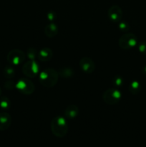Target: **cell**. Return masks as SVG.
<instances>
[{"mask_svg":"<svg viewBox=\"0 0 146 147\" xmlns=\"http://www.w3.org/2000/svg\"><path fill=\"white\" fill-rule=\"evenodd\" d=\"M11 124V117L9 113H0V131H6Z\"/></svg>","mask_w":146,"mask_h":147,"instance_id":"30bf717a","label":"cell"},{"mask_svg":"<svg viewBox=\"0 0 146 147\" xmlns=\"http://www.w3.org/2000/svg\"><path fill=\"white\" fill-rule=\"evenodd\" d=\"M21 71L27 78H33L38 75L40 72V65L35 60H29L24 63Z\"/></svg>","mask_w":146,"mask_h":147,"instance_id":"8992f818","label":"cell"},{"mask_svg":"<svg viewBox=\"0 0 146 147\" xmlns=\"http://www.w3.org/2000/svg\"><path fill=\"white\" fill-rule=\"evenodd\" d=\"M128 88L130 93H132L133 95H136L140 93V90H141V86L137 80H133L130 83Z\"/></svg>","mask_w":146,"mask_h":147,"instance_id":"9a60e30c","label":"cell"},{"mask_svg":"<svg viewBox=\"0 0 146 147\" xmlns=\"http://www.w3.org/2000/svg\"><path fill=\"white\" fill-rule=\"evenodd\" d=\"M118 27L122 32H127L130 29L129 24L126 21H120L118 22Z\"/></svg>","mask_w":146,"mask_h":147,"instance_id":"ffe728a7","label":"cell"},{"mask_svg":"<svg viewBox=\"0 0 146 147\" xmlns=\"http://www.w3.org/2000/svg\"><path fill=\"white\" fill-rule=\"evenodd\" d=\"M138 50L140 53L146 55V42H143L138 45Z\"/></svg>","mask_w":146,"mask_h":147,"instance_id":"7402d4cb","label":"cell"},{"mask_svg":"<svg viewBox=\"0 0 146 147\" xmlns=\"http://www.w3.org/2000/svg\"><path fill=\"white\" fill-rule=\"evenodd\" d=\"M26 55L20 50H12L7 55V61L13 65H19L24 63Z\"/></svg>","mask_w":146,"mask_h":147,"instance_id":"52a82bcc","label":"cell"},{"mask_svg":"<svg viewBox=\"0 0 146 147\" xmlns=\"http://www.w3.org/2000/svg\"><path fill=\"white\" fill-rule=\"evenodd\" d=\"M15 88L19 93L24 95H31L32 94L35 90L34 84L31 80L27 79L26 78H20L17 82L15 86Z\"/></svg>","mask_w":146,"mask_h":147,"instance_id":"3957f363","label":"cell"},{"mask_svg":"<svg viewBox=\"0 0 146 147\" xmlns=\"http://www.w3.org/2000/svg\"><path fill=\"white\" fill-rule=\"evenodd\" d=\"M38 52L34 47H29L27 50V56L29 60H34L36 57H37Z\"/></svg>","mask_w":146,"mask_h":147,"instance_id":"ac0fdd59","label":"cell"},{"mask_svg":"<svg viewBox=\"0 0 146 147\" xmlns=\"http://www.w3.org/2000/svg\"><path fill=\"white\" fill-rule=\"evenodd\" d=\"M59 73L53 68H46L40 73L39 81L46 88H52L57 83Z\"/></svg>","mask_w":146,"mask_h":147,"instance_id":"7a4b0ae2","label":"cell"},{"mask_svg":"<svg viewBox=\"0 0 146 147\" xmlns=\"http://www.w3.org/2000/svg\"><path fill=\"white\" fill-rule=\"evenodd\" d=\"M15 86L16 83H14L13 80H10V79L7 80V81L5 82V83H4V87H5V88H7V90H12V89H14V88H15Z\"/></svg>","mask_w":146,"mask_h":147,"instance_id":"44dd1931","label":"cell"},{"mask_svg":"<svg viewBox=\"0 0 146 147\" xmlns=\"http://www.w3.org/2000/svg\"><path fill=\"white\" fill-rule=\"evenodd\" d=\"M1 95V88H0V96Z\"/></svg>","mask_w":146,"mask_h":147,"instance_id":"d4e9b609","label":"cell"},{"mask_svg":"<svg viewBox=\"0 0 146 147\" xmlns=\"http://www.w3.org/2000/svg\"><path fill=\"white\" fill-rule=\"evenodd\" d=\"M0 147H1V146H0Z\"/></svg>","mask_w":146,"mask_h":147,"instance_id":"484cf974","label":"cell"},{"mask_svg":"<svg viewBox=\"0 0 146 147\" xmlns=\"http://www.w3.org/2000/svg\"><path fill=\"white\" fill-rule=\"evenodd\" d=\"M44 34L49 38H53L55 37L58 33V27L57 25L54 23L51 22L47 24L44 30Z\"/></svg>","mask_w":146,"mask_h":147,"instance_id":"4fadbf2b","label":"cell"},{"mask_svg":"<svg viewBox=\"0 0 146 147\" xmlns=\"http://www.w3.org/2000/svg\"><path fill=\"white\" fill-rule=\"evenodd\" d=\"M137 37L133 33H125L118 40L119 47L123 50H130L137 45Z\"/></svg>","mask_w":146,"mask_h":147,"instance_id":"5b68a950","label":"cell"},{"mask_svg":"<svg viewBox=\"0 0 146 147\" xmlns=\"http://www.w3.org/2000/svg\"><path fill=\"white\" fill-rule=\"evenodd\" d=\"M3 74L4 77L7 79H11L15 76V70L12 66L7 65L6 66L3 70Z\"/></svg>","mask_w":146,"mask_h":147,"instance_id":"2e32d148","label":"cell"},{"mask_svg":"<svg viewBox=\"0 0 146 147\" xmlns=\"http://www.w3.org/2000/svg\"><path fill=\"white\" fill-rule=\"evenodd\" d=\"M123 10L119 6L113 5L110 7V8L107 11V16L109 19L113 22H117L121 21L123 18Z\"/></svg>","mask_w":146,"mask_h":147,"instance_id":"9c48e42d","label":"cell"},{"mask_svg":"<svg viewBox=\"0 0 146 147\" xmlns=\"http://www.w3.org/2000/svg\"><path fill=\"white\" fill-rule=\"evenodd\" d=\"M79 112H80L79 108L76 105L72 104L66 108L65 111H64V115L67 119H74L78 116Z\"/></svg>","mask_w":146,"mask_h":147,"instance_id":"7c38bea8","label":"cell"},{"mask_svg":"<svg viewBox=\"0 0 146 147\" xmlns=\"http://www.w3.org/2000/svg\"><path fill=\"white\" fill-rule=\"evenodd\" d=\"M122 93L116 88H109L103 93L102 99L105 103L108 105L117 104L120 101Z\"/></svg>","mask_w":146,"mask_h":147,"instance_id":"277c9868","label":"cell"},{"mask_svg":"<svg viewBox=\"0 0 146 147\" xmlns=\"http://www.w3.org/2000/svg\"><path fill=\"white\" fill-rule=\"evenodd\" d=\"M50 128L53 134L58 138H63L68 132V125L67 120L62 116L53 118L50 123Z\"/></svg>","mask_w":146,"mask_h":147,"instance_id":"6da1fadb","label":"cell"},{"mask_svg":"<svg viewBox=\"0 0 146 147\" xmlns=\"http://www.w3.org/2000/svg\"><path fill=\"white\" fill-rule=\"evenodd\" d=\"M143 72H144L145 73H146V67H145L144 68H143Z\"/></svg>","mask_w":146,"mask_h":147,"instance_id":"cb8c5ba5","label":"cell"},{"mask_svg":"<svg viewBox=\"0 0 146 147\" xmlns=\"http://www.w3.org/2000/svg\"><path fill=\"white\" fill-rule=\"evenodd\" d=\"M11 106V101L6 96L0 98V108L2 109H9Z\"/></svg>","mask_w":146,"mask_h":147,"instance_id":"e0dca14e","label":"cell"},{"mask_svg":"<svg viewBox=\"0 0 146 147\" xmlns=\"http://www.w3.org/2000/svg\"><path fill=\"white\" fill-rule=\"evenodd\" d=\"M112 83H113V84L115 87H121L123 85V83H124V80H123V78L121 76L117 75V76H115L113 78Z\"/></svg>","mask_w":146,"mask_h":147,"instance_id":"d6986e66","label":"cell"},{"mask_svg":"<svg viewBox=\"0 0 146 147\" xmlns=\"http://www.w3.org/2000/svg\"><path fill=\"white\" fill-rule=\"evenodd\" d=\"M53 52L49 47L42 48L37 54V58L41 62H48L52 58Z\"/></svg>","mask_w":146,"mask_h":147,"instance_id":"8fae6325","label":"cell"},{"mask_svg":"<svg viewBox=\"0 0 146 147\" xmlns=\"http://www.w3.org/2000/svg\"><path fill=\"white\" fill-rule=\"evenodd\" d=\"M58 73H59V76H60V77L64 78H69L74 76V70L72 69L71 67H64L60 69Z\"/></svg>","mask_w":146,"mask_h":147,"instance_id":"5bb4252c","label":"cell"},{"mask_svg":"<svg viewBox=\"0 0 146 147\" xmlns=\"http://www.w3.org/2000/svg\"><path fill=\"white\" fill-rule=\"evenodd\" d=\"M47 20L50 22H54L57 19V14L54 11H50L47 15Z\"/></svg>","mask_w":146,"mask_h":147,"instance_id":"603a6c76","label":"cell"},{"mask_svg":"<svg viewBox=\"0 0 146 147\" xmlns=\"http://www.w3.org/2000/svg\"><path fill=\"white\" fill-rule=\"evenodd\" d=\"M80 68L87 74H92L95 70V64L92 59L89 57H84L79 63Z\"/></svg>","mask_w":146,"mask_h":147,"instance_id":"ba28073f","label":"cell"}]
</instances>
